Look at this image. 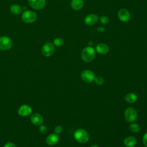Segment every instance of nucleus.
<instances>
[{"instance_id":"f257e3e1","label":"nucleus","mask_w":147,"mask_h":147,"mask_svg":"<svg viewBox=\"0 0 147 147\" xmlns=\"http://www.w3.org/2000/svg\"><path fill=\"white\" fill-rule=\"evenodd\" d=\"M81 56L83 60L85 62H91L95 58V51L92 47H86L83 49L81 53Z\"/></svg>"},{"instance_id":"f03ea898","label":"nucleus","mask_w":147,"mask_h":147,"mask_svg":"<svg viewBox=\"0 0 147 147\" xmlns=\"http://www.w3.org/2000/svg\"><path fill=\"white\" fill-rule=\"evenodd\" d=\"M74 136L75 140L80 143L87 142L90 138L87 131L83 129H78L75 130Z\"/></svg>"},{"instance_id":"7ed1b4c3","label":"nucleus","mask_w":147,"mask_h":147,"mask_svg":"<svg viewBox=\"0 0 147 147\" xmlns=\"http://www.w3.org/2000/svg\"><path fill=\"white\" fill-rule=\"evenodd\" d=\"M124 116L127 122L130 123L133 122L137 118V111L134 107H129L125 110L124 113Z\"/></svg>"},{"instance_id":"20e7f679","label":"nucleus","mask_w":147,"mask_h":147,"mask_svg":"<svg viewBox=\"0 0 147 147\" xmlns=\"http://www.w3.org/2000/svg\"><path fill=\"white\" fill-rule=\"evenodd\" d=\"M37 14L35 12L27 10L24 11L21 16L22 21L26 23H32L34 22L37 20Z\"/></svg>"},{"instance_id":"39448f33","label":"nucleus","mask_w":147,"mask_h":147,"mask_svg":"<svg viewBox=\"0 0 147 147\" xmlns=\"http://www.w3.org/2000/svg\"><path fill=\"white\" fill-rule=\"evenodd\" d=\"M55 46L51 42L45 43L42 47L41 52L42 55L45 57H50L55 52Z\"/></svg>"},{"instance_id":"423d86ee","label":"nucleus","mask_w":147,"mask_h":147,"mask_svg":"<svg viewBox=\"0 0 147 147\" xmlns=\"http://www.w3.org/2000/svg\"><path fill=\"white\" fill-rule=\"evenodd\" d=\"M11 40L7 36H2L0 37V49L6 51L9 49L12 46Z\"/></svg>"},{"instance_id":"0eeeda50","label":"nucleus","mask_w":147,"mask_h":147,"mask_svg":"<svg viewBox=\"0 0 147 147\" xmlns=\"http://www.w3.org/2000/svg\"><path fill=\"white\" fill-rule=\"evenodd\" d=\"M95 75L90 69H85L81 73V78L86 83H91L94 80Z\"/></svg>"},{"instance_id":"6e6552de","label":"nucleus","mask_w":147,"mask_h":147,"mask_svg":"<svg viewBox=\"0 0 147 147\" xmlns=\"http://www.w3.org/2000/svg\"><path fill=\"white\" fill-rule=\"evenodd\" d=\"M118 17L119 20L123 22H127L130 19V14L126 9H121L118 12Z\"/></svg>"},{"instance_id":"1a4fd4ad","label":"nucleus","mask_w":147,"mask_h":147,"mask_svg":"<svg viewBox=\"0 0 147 147\" xmlns=\"http://www.w3.org/2000/svg\"><path fill=\"white\" fill-rule=\"evenodd\" d=\"M98 16L95 14H90L87 15L84 18V22L87 25H93L98 21Z\"/></svg>"},{"instance_id":"9d476101","label":"nucleus","mask_w":147,"mask_h":147,"mask_svg":"<svg viewBox=\"0 0 147 147\" xmlns=\"http://www.w3.org/2000/svg\"><path fill=\"white\" fill-rule=\"evenodd\" d=\"M30 6L36 10L42 9L45 5V0H28Z\"/></svg>"},{"instance_id":"9b49d317","label":"nucleus","mask_w":147,"mask_h":147,"mask_svg":"<svg viewBox=\"0 0 147 147\" xmlns=\"http://www.w3.org/2000/svg\"><path fill=\"white\" fill-rule=\"evenodd\" d=\"M32 113L31 107L26 105H22L18 110V114L22 117H26L30 115Z\"/></svg>"},{"instance_id":"f8f14e48","label":"nucleus","mask_w":147,"mask_h":147,"mask_svg":"<svg viewBox=\"0 0 147 147\" xmlns=\"http://www.w3.org/2000/svg\"><path fill=\"white\" fill-rule=\"evenodd\" d=\"M96 51L101 55L107 54L109 51V46L105 43H99L95 47Z\"/></svg>"},{"instance_id":"ddd939ff","label":"nucleus","mask_w":147,"mask_h":147,"mask_svg":"<svg viewBox=\"0 0 147 147\" xmlns=\"http://www.w3.org/2000/svg\"><path fill=\"white\" fill-rule=\"evenodd\" d=\"M30 121H31V122L33 125H37V126H40V125L42 124V123L43 122V118H42V117L40 114H37V113H34L31 117Z\"/></svg>"},{"instance_id":"4468645a","label":"nucleus","mask_w":147,"mask_h":147,"mask_svg":"<svg viewBox=\"0 0 147 147\" xmlns=\"http://www.w3.org/2000/svg\"><path fill=\"white\" fill-rule=\"evenodd\" d=\"M59 137L56 134H49L46 138V142L48 145H54L57 143Z\"/></svg>"},{"instance_id":"2eb2a0df","label":"nucleus","mask_w":147,"mask_h":147,"mask_svg":"<svg viewBox=\"0 0 147 147\" xmlns=\"http://www.w3.org/2000/svg\"><path fill=\"white\" fill-rule=\"evenodd\" d=\"M137 143V140L136 138L132 136H129L125 138L123 141V144L126 147H133L136 145Z\"/></svg>"},{"instance_id":"dca6fc26","label":"nucleus","mask_w":147,"mask_h":147,"mask_svg":"<svg viewBox=\"0 0 147 147\" xmlns=\"http://www.w3.org/2000/svg\"><path fill=\"white\" fill-rule=\"evenodd\" d=\"M84 5L83 0H71V6L75 10H80Z\"/></svg>"},{"instance_id":"f3484780","label":"nucleus","mask_w":147,"mask_h":147,"mask_svg":"<svg viewBox=\"0 0 147 147\" xmlns=\"http://www.w3.org/2000/svg\"><path fill=\"white\" fill-rule=\"evenodd\" d=\"M125 100L129 103H133L137 100V96L134 93H128L125 96Z\"/></svg>"},{"instance_id":"a211bd4d","label":"nucleus","mask_w":147,"mask_h":147,"mask_svg":"<svg viewBox=\"0 0 147 147\" xmlns=\"http://www.w3.org/2000/svg\"><path fill=\"white\" fill-rule=\"evenodd\" d=\"M10 11L16 15H18L22 13V8L21 7V6H20L18 5L14 4V5H12L10 7Z\"/></svg>"},{"instance_id":"6ab92c4d","label":"nucleus","mask_w":147,"mask_h":147,"mask_svg":"<svg viewBox=\"0 0 147 147\" xmlns=\"http://www.w3.org/2000/svg\"><path fill=\"white\" fill-rule=\"evenodd\" d=\"M130 130L133 133H138L140 130V126L136 123H132L129 126Z\"/></svg>"},{"instance_id":"aec40b11","label":"nucleus","mask_w":147,"mask_h":147,"mask_svg":"<svg viewBox=\"0 0 147 147\" xmlns=\"http://www.w3.org/2000/svg\"><path fill=\"white\" fill-rule=\"evenodd\" d=\"M53 42L54 45L59 47H61L63 45L64 40L61 37H57V38H56L53 40Z\"/></svg>"},{"instance_id":"412c9836","label":"nucleus","mask_w":147,"mask_h":147,"mask_svg":"<svg viewBox=\"0 0 147 147\" xmlns=\"http://www.w3.org/2000/svg\"><path fill=\"white\" fill-rule=\"evenodd\" d=\"M94 82L95 83L99 86L102 85L104 83V79L102 77L100 76H95V79H94Z\"/></svg>"},{"instance_id":"4be33fe9","label":"nucleus","mask_w":147,"mask_h":147,"mask_svg":"<svg viewBox=\"0 0 147 147\" xmlns=\"http://www.w3.org/2000/svg\"><path fill=\"white\" fill-rule=\"evenodd\" d=\"M99 21L103 25H107L109 23V18L105 16H100L99 17Z\"/></svg>"},{"instance_id":"5701e85b","label":"nucleus","mask_w":147,"mask_h":147,"mask_svg":"<svg viewBox=\"0 0 147 147\" xmlns=\"http://www.w3.org/2000/svg\"><path fill=\"white\" fill-rule=\"evenodd\" d=\"M63 131V128L61 127V126L57 125L56 126H55V127L54 128V131L55 133V134H60Z\"/></svg>"},{"instance_id":"b1692460","label":"nucleus","mask_w":147,"mask_h":147,"mask_svg":"<svg viewBox=\"0 0 147 147\" xmlns=\"http://www.w3.org/2000/svg\"><path fill=\"white\" fill-rule=\"evenodd\" d=\"M39 131L42 134H45L47 132V127L42 125H40L39 126Z\"/></svg>"},{"instance_id":"393cba45","label":"nucleus","mask_w":147,"mask_h":147,"mask_svg":"<svg viewBox=\"0 0 147 147\" xmlns=\"http://www.w3.org/2000/svg\"><path fill=\"white\" fill-rule=\"evenodd\" d=\"M142 142L143 144L145 147H147V133L144 134L142 137Z\"/></svg>"},{"instance_id":"a878e982","label":"nucleus","mask_w":147,"mask_h":147,"mask_svg":"<svg viewBox=\"0 0 147 147\" xmlns=\"http://www.w3.org/2000/svg\"><path fill=\"white\" fill-rule=\"evenodd\" d=\"M3 147H16V146L13 143H12L11 142H7V143H6L5 144Z\"/></svg>"},{"instance_id":"bb28decb","label":"nucleus","mask_w":147,"mask_h":147,"mask_svg":"<svg viewBox=\"0 0 147 147\" xmlns=\"http://www.w3.org/2000/svg\"><path fill=\"white\" fill-rule=\"evenodd\" d=\"M97 30H98L99 32H103L105 30V28H103V27H99L98 28H97Z\"/></svg>"},{"instance_id":"cd10ccee","label":"nucleus","mask_w":147,"mask_h":147,"mask_svg":"<svg viewBox=\"0 0 147 147\" xmlns=\"http://www.w3.org/2000/svg\"><path fill=\"white\" fill-rule=\"evenodd\" d=\"M91 147H99L97 145H92Z\"/></svg>"}]
</instances>
